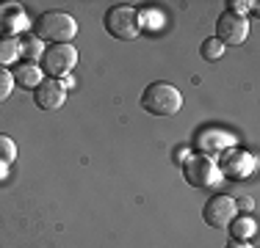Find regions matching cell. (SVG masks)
Segmentation results:
<instances>
[{"label": "cell", "mask_w": 260, "mask_h": 248, "mask_svg": "<svg viewBox=\"0 0 260 248\" xmlns=\"http://www.w3.org/2000/svg\"><path fill=\"white\" fill-rule=\"evenodd\" d=\"M34 33L39 42H50V45H70L78 33V22L67 11H45L36 17Z\"/></svg>", "instance_id": "cell-1"}, {"label": "cell", "mask_w": 260, "mask_h": 248, "mask_svg": "<svg viewBox=\"0 0 260 248\" xmlns=\"http://www.w3.org/2000/svg\"><path fill=\"white\" fill-rule=\"evenodd\" d=\"M141 108L152 116H177L183 108V94L172 83H150L141 94Z\"/></svg>", "instance_id": "cell-2"}, {"label": "cell", "mask_w": 260, "mask_h": 248, "mask_svg": "<svg viewBox=\"0 0 260 248\" xmlns=\"http://www.w3.org/2000/svg\"><path fill=\"white\" fill-rule=\"evenodd\" d=\"M105 30L119 42H133L136 36L141 33L139 11H136L133 6H127V3L111 6V9L105 11Z\"/></svg>", "instance_id": "cell-3"}, {"label": "cell", "mask_w": 260, "mask_h": 248, "mask_svg": "<svg viewBox=\"0 0 260 248\" xmlns=\"http://www.w3.org/2000/svg\"><path fill=\"white\" fill-rule=\"evenodd\" d=\"M78 64V50L72 45H47L42 53V72L50 74L53 80L67 77Z\"/></svg>", "instance_id": "cell-4"}, {"label": "cell", "mask_w": 260, "mask_h": 248, "mask_svg": "<svg viewBox=\"0 0 260 248\" xmlns=\"http://www.w3.org/2000/svg\"><path fill=\"white\" fill-rule=\"evenodd\" d=\"M183 177L191 188H213L221 182V174L216 169V163L205 154H191L183 160Z\"/></svg>", "instance_id": "cell-5"}, {"label": "cell", "mask_w": 260, "mask_h": 248, "mask_svg": "<svg viewBox=\"0 0 260 248\" xmlns=\"http://www.w3.org/2000/svg\"><path fill=\"white\" fill-rule=\"evenodd\" d=\"M246 36H249V22H246V17L230 14V11H224V14L219 17V22H216V39L224 47H241L246 42Z\"/></svg>", "instance_id": "cell-6"}, {"label": "cell", "mask_w": 260, "mask_h": 248, "mask_svg": "<svg viewBox=\"0 0 260 248\" xmlns=\"http://www.w3.org/2000/svg\"><path fill=\"white\" fill-rule=\"evenodd\" d=\"M235 198L233 196H224V193H216L208 198V204L202 207V218L210 229H224L230 226V221L235 218Z\"/></svg>", "instance_id": "cell-7"}, {"label": "cell", "mask_w": 260, "mask_h": 248, "mask_svg": "<svg viewBox=\"0 0 260 248\" xmlns=\"http://www.w3.org/2000/svg\"><path fill=\"white\" fill-rule=\"evenodd\" d=\"M255 166H257L255 154L241 152V149H230V152H224V154H221V163L216 166V169H219L221 177H230V179H244V177H249V174L255 171Z\"/></svg>", "instance_id": "cell-8"}, {"label": "cell", "mask_w": 260, "mask_h": 248, "mask_svg": "<svg viewBox=\"0 0 260 248\" xmlns=\"http://www.w3.org/2000/svg\"><path fill=\"white\" fill-rule=\"evenodd\" d=\"M28 28V14L20 3H14V0L0 3V39H14L17 33H25Z\"/></svg>", "instance_id": "cell-9"}, {"label": "cell", "mask_w": 260, "mask_h": 248, "mask_svg": "<svg viewBox=\"0 0 260 248\" xmlns=\"http://www.w3.org/2000/svg\"><path fill=\"white\" fill-rule=\"evenodd\" d=\"M36 105H39L42 110H58L61 105L67 102V86L61 83V80H42L39 86H36Z\"/></svg>", "instance_id": "cell-10"}, {"label": "cell", "mask_w": 260, "mask_h": 248, "mask_svg": "<svg viewBox=\"0 0 260 248\" xmlns=\"http://www.w3.org/2000/svg\"><path fill=\"white\" fill-rule=\"evenodd\" d=\"M235 144V138L230 133H221V130H205V133L197 138V146L202 149V154L205 157H210V154H219L221 149H227V146H233Z\"/></svg>", "instance_id": "cell-11"}, {"label": "cell", "mask_w": 260, "mask_h": 248, "mask_svg": "<svg viewBox=\"0 0 260 248\" xmlns=\"http://www.w3.org/2000/svg\"><path fill=\"white\" fill-rule=\"evenodd\" d=\"M11 74H14V83H20L22 89H34V91H36V86L45 80V72H42V66L28 64V61H25V64H20Z\"/></svg>", "instance_id": "cell-12"}, {"label": "cell", "mask_w": 260, "mask_h": 248, "mask_svg": "<svg viewBox=\"0 0 260 248\" xmlns=\"http://www.w3.org/2000/svg\"><path fill=\"white\" fill-rule=\"evenodd\" d=\"M227 229H230L233 240H244V243H246V240H249L252 234H255V229H257V226H255V218H252V215H235Z\"/></svg>", "instance_id": "cell-13"}, {"label": "cell", "mask_w": 260, "mask_h": 248, "mask_svg": "<svg viewBox=\"0 0 260 248\" xmlns=\"http://www.w3.org/2000/svg\"><path fill=\"white\" fill-rule=\"evenodd\" d=\"M20 58V42L17 39H0V66H9Z\"/></svg>", "instance_id": "cell-14"}, {"label": "cell", "mask_w": 260, "mask_h": 248, "mask_svg": "<svg viewBox=\"0 0 260 248\" xmlns=\"http://www.w3.org/2000/svg\"><path fill=\"white\" fill-rule=\"evenodd\" d=\"M20 53L28 58V64H36V61H42V53H45V45H42L36 36H28L25 42L20 45Z\"/></svg>", "instance_id": "cell-15"}, {"label": "cell", "mask_w": 260, "mask_h": 248, "mask_svg": "<svg viewBox=\"0 0 260 248\" xmlns=\"http://www.w3.org/2000/svg\"><path fill=\"white\" fill-rule=\"evenodd\" d=\"M224 50H227V47L221 45L216 36H210V39L202 42V58H205V61H219L221 55H224Z\"/></svg>", "instance_id": "cell-16"}, {"label": "cell", "mask_w": 260, "mask_h": 248, "mask_svg": "<svg viewBox=\"0 0 260 248\" xmlns=\"http://www.w3.org/2000/svg\"><path fill=\"white\" fill-rule=\"evenodd\" d=\"M14 157H17V144L9 138V135L0 133V163L9 166V163H14Z\"/></svg>", "instance_id": "cell-17"}, {"label": "cell", "mask_w": 260, "mask_h": 248, "mask_svg": "<svg viewBox=\"0 0 260 248\" xmlns=\"http://www.w3.org/2000/svg\"><path fill=\"white\" fill-rule=\"evenodd\" d=\"M11 89H14V74L0 66V102H6L11 97Z\"/></svg>", "instance_id": "cell-18"}, {"label": "cell", "mask_w": 260, "mask_h": 248, "mask_svg": "<svg viewBox=\"0 0 260 248\" xmlns=\"http://www.w3.org/2000/svg\"><path fill=\"white\" fill-rule=\"evenodd\" d=\"M227 6H230V14H238V17H246V11L257 9L255 0H244V3H241V0H230Z\"/></svg>", "instance_id": "cell-19"}, {"label": "cell", "mask_w": 260, "mask_h": 248, "mask_svg": "<svg viewBox=\"0 0 260 248\" xmlns=\"http://www.w3.org/2000/svg\"><path fill=\"white\" fill-rule=\"evenodd\" d=\"M224 248H252V245L244 243V240H230V243H227Z\"/></svg>", "instance_id": "cell-20"}, {"label": "cell", "mask_w": 260, "mask_h": 248, "mask_svg": "<svg viewBox=\"0 0 260 248\" xmlns=\"http://www.w3.org/2000/svg\"><path fill=\"white\" fill-rule=\"evenodd\" d=\"M252 198H241V201H235V207H241V210H252Z\"/></svg>", "instance_id": "cell-21"}]
</instances>
